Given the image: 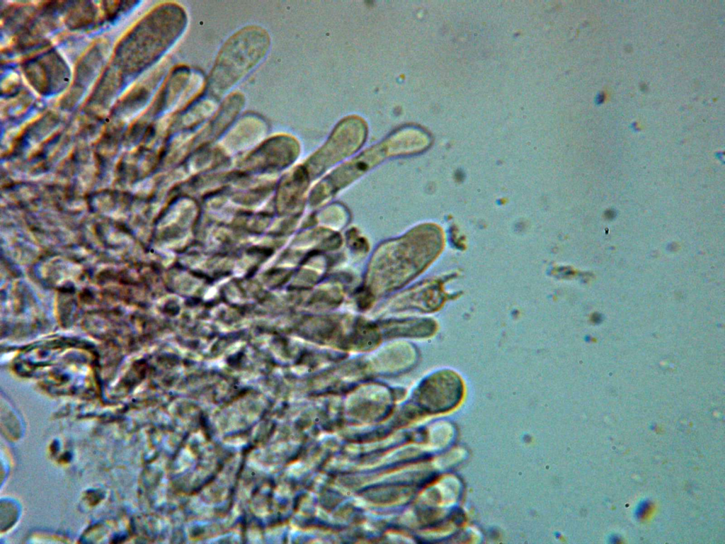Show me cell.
Segmentation results:
<instances>
[{"instance_id": "obj_1", "label": "cell", "mask_w": 725, "mask_h": 544, "mask_svg": "<svg viewBox=\"0 0 725 544\" xmlns=\"http://www.w3.org/2000/svg\"><path fill=\"white\" fill-rule=\"evenodd\" d=\"M270 38L263 28L249 26L234 33L221 47L207 80L208 91L219 96L260 64L268 52Z\"/></svg>"}, {"instance_id": "obj_2", "label": "cell", "mask_w": 725, "mask_h": 544, "mask_svg": "<svg viewBox=\"0 0 725 544\" xmlns=\"http://www.w3.org/2000/svg\"><path fill=\"white\" fill-rule=\"evenodd\" d=\"M649 508H650V504L647 502H644L641 503L639 504V506H638L637 509H636V516L640 517V518H641L642 516H644L645 515H646L647 512L649 511Z\"/></svg>"}]
</instances>
